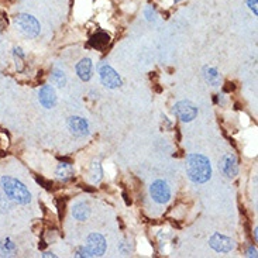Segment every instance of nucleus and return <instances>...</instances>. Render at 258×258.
I'll return each instance as SVG.
<instances>
[{
	"mask_svg": "<svg viewBox=\"0 0 258 258\" xmlns=\"http://www.w3.org/2000/svg\"><path fill=\"white\" fill-rule=\"evenodd\" d=\"M186 174L195 183H206L212 178V164L202 154H189L186 157Z\"/></svg>",
	"mask_w": 258,
	"mask_h": 258,
	"instance_id": "1",
	"label": "nucleus"
},
{
	"mask_svg": "<svg viewBox=\"0 0 258 258\" xmlns=\"http://www.w3.org/2000/svg\"><path fill=\"white\" fill-rule=\"evenodd\" d=\"M0 185L4 195L13 202L19 205H28L31 202V193L27 189V186L19 180L11 177H1Z\"/></svg>",
	"mask_w": 258,
	"mask_h": 258,
	"instance_id": "2",
	"label": "nucleus"
},
{
	"mask_svg": "<svg viewBox=\"0 0 258 258\" xmlns=\"http://www.w3.org/2000/svg\"><path fill=\"white\" fill-rule=\"evenodd\" d=\"M14 23L20 28L22 33L26 34L27 37H31V38L37 37L41 30L38 20L33 17L31 14H19L14 17Z\"/></svg>",
	"mask_w": 258,
	"mask_h": 258,
	"instance_id": "3",
	"label": "nucleus"
},
{
	"mask_svg": "<svg viewBox=\"0 0 258 258\" xmlns=\"http://www.w3.org/2000/svg\"><path fill=\"white\" fill-rule=\"evenodd\" d=\"M150 195L153 198L154 202H157L158 205H165L171 201V188L168 186V183L165 181L157 180L154 181L150 186Z\"/></svg>",
	"mask_w": 258,
	"mask_h": 258,
	"instance_id": "4",
	"label": "nucleus"
},
{
	"mask_svg": "<svg viewBox=\"0 0 258 258\" xmlns=\"http://www.w3.org/2000/svg\"><path fill=\"white\" fill-rule=\"evenodd\" d=\"M174 113H175V116L180 120L185 122V123H189V122L196 119V116H198V107L192 102L181 101L174 106Z\"/></svg>",
	"mask_w": 258,
	"mask_h": 258,
	"instance_id": "5",
	"label": "nucleus"
},
{
	"mask_svg": "<svg viewBox=\"0 0 258 258\" xmlns=\"http://www.w3.org/2000/svg\"><path fill=\"white\" fill-rule=\"evenodd\" d=\"M99 78H101L102 83L106 88H109V89H117V88L122 86V78H120V75L110 65H107V64L102 65L101 69H99Z\"/></svg>",
	"mask_w": 258,
	"mask_h": 258,
	"instance_id": "6",
	"label": "nucleus"
},
{
	"mask_svg": "<svg viewBox=\"0 0 258 258\" xmlns=\"http://www.w3.org/2000/svg\"><path fill=\"white\" fill-rule=\"evenodd\" d=\"M86 250L90 257H102L106 253V238L99 233H92L86 238Z\"/></svg>",
	"mask_w": 258,
	"mask_h": 258,
	"instance_id": "7",
	"label": "nucleus"
},
{
	"mask_svg": "<svg viewBox=\"0 0 258 258\" xmlns=\"http://www.w3.org/2000/svg\"><path fill=\"white\" fill-rule=\"evenodd\" d=\"M209 244L217 253H230L236 248L234 240H232L230 237L223 236L220 233H214L209 240Z\"/></svg>",
	"mask_w": 258,
	"mask_h": 258,
	"instance_id": "8",
	"label": "nucleus"
},
{
	"mask_svg": "<svg viewBox=\"0 0 258 258\" xmlns=\"http://www.w3.org/2000/svg\"><path fill=\"white\" fill-rule=\"evenodd\" d=\"M68 129L75 137H86L89 134V123L80 116H71L68 119Z\"/></svg>",
	"mask_w": 258,
	"mask_h": 258,
	"instance_id": "9",
	"label": "nucleus"
},
{
	"mask_svg": "<svg viewBox=\"0 0 258 258\" xmlns=\"http://www.w3.org/2000/svg\"><path fill=\"white\" fill-rule=\"evenodd\" d=\"M219 168L227 178H234L238 174V164H237L236 155L232 154V153L225 154L222 161H220V164H219Z\"/></svg>",
	"mask_w": 258,
	"mask_h": 258,
	"instance_id": "10",
	"label": "nucleus"
},
{
	"mask_svg": "<svg viewBox=\"0 0 258 258\" xmlns=\"http://www.w3.org/2000/svg\"><path fill=\"white\" fill-rule=\"evenodd\" d=\"M38 101L45 109H52L56 104L55 89L51 85H44L38 92Z\"/></svg>",
	"mask_w": 258,
	"mask_h": 258,
	"instance_id": "11",
	"label": "nucleus"
},
{
	"mask_svg": "<svg viewBox=\"0 0 258 258\" xmlns=\"http://www.w3.org/2000/svg\"><path fill=\"white\" fill-rule=\"evenodd\" d=\"M92 72H93V64H92L89 58L80 59L78 65H77V74H78L79 78L85 80V82H88L92 78Z\"/></svg>",
	"mask_w": 258,
	"mask_h": 258,
	"instance_id": "12",
	"label": "nucleus"
},
{
	"mask_svg": "<svg viewBox=\"0 0 258 258\" xmlns=\"http://www.w3.org/2000/svg\"><path fill=\"white\" fill-rule=\"evenodd\" d=\"M90 214V207L83 202H79L77 205H74L72 207V216L79 220V222H85Z\"/></svg>",
	"mask_w": 258,
	"mask_h": 258,
	"instance_id": "13",
	"label": "nucleus"
},
{
	"mask_svg": "<svg viewBox=\"0 0 258 258\" xmlns=\"http://www.w3.org/2000/svg\"><path fill=\"white\" fill-rule=\"evenodd\" d=\"M203 78L205 80L212 85V86H219L222 83V77L220 74L212 67H205L203 68Z\"/></svg>",
	"mask_w": 258,
	"mask_h": 258,
	"instance_id": "14",
	"label": "nucleus"
},
{
	"mask_svg": "<svg viewBox=\"0 0 258 258\" xmlns=\"http://www.w3.org/2000/svg\"><path fill=\"white\" fill-rule=\"evenodd\" d=\"M55 175L58 180L61 181H68L72 175H74V168L71 164H65V162H61L58 167H56Z\"/></svg>",
	"mask_w": 258,
	"mask_h": 258,
	"instance_id": "15",
	"label": "nucleus"
},
{
	"mask_svg": "<svg viewBox=\"0 0 258 258\" xmlns=\"http://www.w3.org/2000/svg\"><path fill=\"white\" fill-rule=\"evenodd\" d=\"M51 82H52L55 86H58V88H64L65 83H67V77H65V74H64L62 71L55 69V71L51 74Z\"/></svg>",
	"mask_w": 258,
	"mask_h": 258,
	"instance_id": "16",
	"label": "nucleus"
},
{
	"mask_svg": "<svg viewBox=\"0 0 258 258\" xmlns=\"http://www.w3.org/2000/svg\"><path fill=\"white\" fill-rule=\"evenodd\" d=\"M109 43V35L104 33H99L96 34L92 40V45L96 47V48H103L104 45Z\"/></svg>",
	"mask_w": 258,
	"mask_h": 258,
	"instance_id": "17",
	"label": "nucleus"
},
{
	"mask_svg": "<svg viewBox=\"0 0 258 258\" xmlns=\"http://www.w3.org/2000/svg\"><path fill=\"white\" fill-rule=\"evenodd\" d=\"M90 180L93 183L99 182L102 180V167L99 162H93L92 164V169H90Z\"/></svg>",
	"mask_w": 258,
	"mask_h": 258,
	"instance_id": "18",
	"label": "nucleus"
},
{
	"mask_svg": "<svg viewBox=\"0 0 258 258\" xmlns=\"http://www.w3.org/2000/svg\"><path fill=\"white\" fill-rule=\"evenodd\" d=\"M75 257L89 258L90 254H89V253H88V250H86V247H78V248H77V251H75Z\"/></svg>",
	"mask_w": 258,
	"mask_h": 258,
	"instance_id": "19",
	"label": "nucleus"
},
{
	"mask_svg": "<svg viewBox=\"0 0 258 258\" xmlns=\"http://www.w3.org/2000/svg\"><path fill=\"white\" fill-rule=\"evenodd\" d=\"M247 4H248V7L251 9V11H254V14L257 16L258 14V9H257L258 0H247Z\"/></svg>",
	"mask_w": 258,
	"mask_h": 258,
	"instance_id": "20",
	"label": "nucleus"
},
{
	"mask_svg": "<svg viewBox=\"0 0 258 258\" xmlns=\"http://www.w3.org/2000/svg\"><path fill=\"white\" fill-rule=\"evenodd\" d=\"M248 257H257V250H256V248L254 247H251L250 248V250H248V254H247Z\"/></svg>",
	"mask_w": 258,
	"mask_h": 258,
	"instance_id": "21",
	"label": "nucleus"
},
{
	"mask_svg": "<svg viewBox=\"0 0 258 258\" xmlns=\"http://www.w3.org/2000/svg\"><path fill=\"white\" fill-rule=\"evenodd\" d=\"M43 257H55L52 253H45V254H43Z\"/></svg>",
	"mask_w": 258,
	"mask_h": 258,
	"instance_id": "22",
	"label": "nucleus"
},
{
	"mask_svg": "<svg viewBox=\"0 0 258 258\" xmlns=\"http://www.w3.org/2000/svg\"><path fill=\"white\" fill-rule=\"evenodd\" d=\"M180 1H182V0H175V3H180Z\"/></svg>",
	"mask_w": 258,
	"mask_h": 258,
	"instance_id": "23",
	"label": "nucleus"
}]
</instances>
